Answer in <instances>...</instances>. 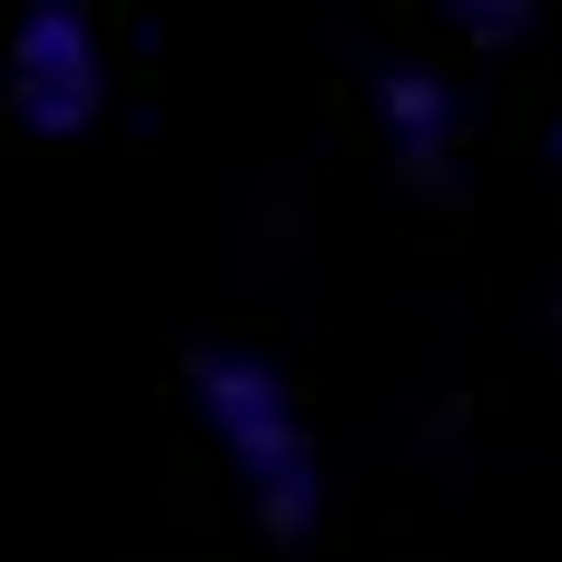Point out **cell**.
<instances>
[{
	"mask_svg": "<svg viewBox=\"0 0 562 562\" xmlns=\"http://www.w3.org/2000/svg\"><path fill=\"white\" fill-rule=\"evenodd\" d=\"M445 30H454V40H474V49H524V40L543 30V10H533V0H454V10H445Z\"/></svg>",
	"mask_w": 562,
	"mask_h": 562,
	"instance_id": "4",
	"label": "cell"
},
{
	"mask_svg": "<svg viewBox=\"0 0 562 562\" xmlns=\"http://www.w3.org/2000/svg\"><path fill=\"white\" fill-rule=\"evenodd\" d=\"M553 326H562V296H553Z\"/></svg>",
	"mask_w": 562,
	"mask_h": 562,
	"instance_id": "6",
	"label": "cell"
},
{
	"mask_svg": "<svg viewBox=\"0 0 562 562\" xmlns=\"http://www.w3.org/2000/svg\"><path fill=\"white\" fill-rule=\"evenodd\" d=\"M0 89H10V119L49 148L89 138L109 119V89H119V59H109V30L99 10L79 0H30L10 20V59H0Z\"/></svg>",
	"mask_w": 562,
	"mask_h": 562,
	"instance_id": "2",
	"label": "cell"
},
{
	"mask_svg": "<svg viewBox=\"0 0 562 562\" xmlns=\"http://www.w3.org/2000/svg\"><path fill=\"white\" fill-rule=\"evenodd\" d=\"M188 405H198L207 445L237 464L257 533L296 553V543L316 533V514H326V464H316V435H306V415H296L286 366L257 356V346L207 336V346H188Z\"/></svg>",
	"mask_w": 562,
	"mask_h": 562,
	"instance_id": "1",
	"label": "cell"
},
{
	"mask_svg": "<svg viewBox=\"0 0 562 562\" xmlns=\"http://www.w3.org/2000/svg\"><path fill=\"white\" fill-rule=\"evenodd\" d=\"M543 158H553V168H562V119H553V128H543Z\"/></svg>",
	"mask_w": 562,
	"mask_h": 562,
	"instance_id": "5",
	"label": "cell"
},
{
	"mask_svg": "<svg viewBox=\"0 0 562 562\" xmlns=\"http://www.w3.org/2000/svg\"><path fill=\"white\" fill-rule=\"evenodd\" d=\"M366 109H375L385 158H395L405 188H425V198L464 188V99H454V79L435 59H385L366 79Z\"/></svg>",
	"mask_w": 562,
	"mask_h": 562,
	"instance_id": "3",
	"label": "cell"
}]
</instances>
